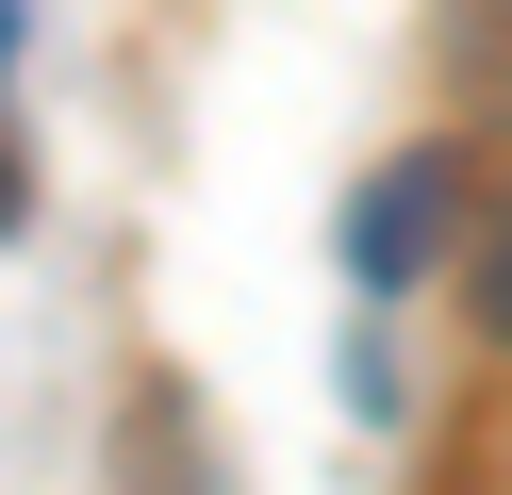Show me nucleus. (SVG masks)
Returning <instances> with one entry per match:
<instances>
[{
    "instance_id": "obj_2",
    "label": "nucleus",
    "mask_w": 512,
    "mask_h": 495,
    "mask_svg": "<svg viewBox=\"0 0 512 495\" xmlns=\"http://www.w3.org/2000/svg\"><path fill=\"white\" fill-rule=\"evenodd\" d=\"M463 314H479V347H512V182H496V215L463 248Z\"/></svg>"
},
{
    "instance_id": "obj_3",
    "label": "nucleus",
    "mask_w": 512,
    "mask_h": 495,
    "mask_svg": "<svg viewBox=\"0 0 512 495\" xmlns=\"http://www.w3.org/2000/svg\"><path fill=\"white\" fill-rule=\"evenodd\" d=\"M133 495H199V479H182V396L133 413Z\"/></svg>"
},
{
    "instance_id": "obj_1",
    "label": "nucleus",
    "mask_w": 512,
    "mask_h": 495,
    "mask_svg": "<svg viewBox=\"0 0 512 495\" xmlns=\"http://www.w3.org/2000/svg\"><path fill=\"white\" fill-rule=\"evenodd\" d=\"M446 198H463V149H397V165L364 182V215H347V281H364V297H397L413 264L446 248Z\"/></svg>"
},
{
    "instance_id": "obj_4",
    "label": "nucleus",
    "mask_w": 512,
    "mask_h": 495,
    "mask_svg": "<svg viewBox=\"0 0 512 495\" xmlns=\"http://www.w3.org/2000/svg\"><path fill=\"white\" fill-rule=\"evenodd\" d=\"M0 66H17V0H0ZM0 231H34V165H17V116H0Z\"/></svg>"
},
{
    "instance_id": "obj_5",
    "label": "nucleus",
    "mask_w": 512,
    "mask_h": 495,
    "mask_svg": "<svg viewBox=\"0 0 512 495\" xmlns=\"http://www.w3.org/2000/svg\"><path fill=\"white\" fill-rule=\"evenodd\" d=\"M463 66H479V83L512 99V0H463Z\"/></svg>"
}]
</instances>
